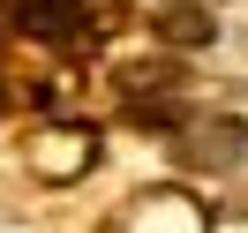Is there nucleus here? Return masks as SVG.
I'll return each instance as SVG.
<instances>
[{
  "mask_svg": "<svg viewBox=\"0 0 248 233\" xmlns=\"http://www.w3.org/2000/svg\"><path fill=\"white\" fill-rule=\"evenodd\" d=\"M0 23L31 46L53 53H91L128 23V0H0Z\"/></svg>",
  "mask_w": 248,
  "mask_h": 233,
  "instance_id": "nucleus-1",
  "label": "nucleus"
},
{
  "mask_svg": "<svg viewBox=\"0 0 248 233\" xmlns=\"http://www.w3.org/2000/svg\"><path fill=\"white\" fill-rule=\"evenodd\" d=\"M248 158V128L233 121V113H188L181 128H173V166H196V173H233Z\"/></svg>",
  "mask_w": 248,
  "mask_h": 233,
  "instance_id": "nucleus-2",
  "label": "nucleus"
},
{
  "mask_svg": "<svg viewBox=\"0 0 248 233\" xmlns=\"http://www.w3.org/2000/svg\"><path fill=\"white\" fill-rule=\"evenodd\" d=\"M91 158H98V136H91V128H76V121L38 128V136H31V166L46 173V181H76Z\"/></svg>",
  "mask_w": 248,
  "mask_h": 233,
  "instance_id": "nucleus-3",
  "label": "nucleus"
},
{
  "mask_svg": "<svg viewBox=\"0 0 248 233\" xmlns=\"http://www.w3.org/2000/svg\"><path fill=\"white\" fill-rule=\"evenodd\" d=\"M158 38H166L173 53H196V46H218V23H211V8L173 0V8H158Z\"/></svg>",
  "mask_w": 248,
  "mask_h": 233,
  "instance_id": "nucleus-4",
  "label": "nucleus"
}]
</instances>
